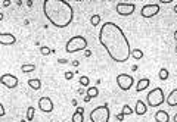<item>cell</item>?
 Returning <instances> with one entry per match:
<instances>
[{
    "mask_svg": "<svg viewBox=\"0 0 177 122\" xmlns=\"http://www.w3.org/2000/svg\"><path fill=\"white\" fill-rule=\"evenodd\" d=\"M146 110H148L146 103H145V102H142V100H137V102H136V109H134L136 115L142 116V115H145V113H146Z\"/></svg>",
    "mask_w": 177,
    "mask_h": 122,
    "instance_id": "cell-12",
    "label": "cell"
},
{
    "mask_svg": "<svg viewBox=\"0 0 177 122\" xmlns=\"http://www.w3.org/2000/svg\"><path fill=\"white\" fill-rule=\"evenodd\" d=\"M80 84H81L83 87H87L88 85V77H81V78H80Z\"/></svg>",
    "mask_w": 177,
    "mask_h": 122,
    "instance_id": "cell-26",
    "label": "cell"
},
{
    "mask_svg": "<svg viewBox=\"0 0 177 122\" xmlns=\"http://www.w3.org/2000/svg\"><path fill=\"white\" fill-rule=\"evenodd\" d=\"M117 118H118V119H120V121H123V119H124V115H123V113H121V115H118V116H117Z\"/></svg>",
    "mask_w": 177,
    "mask_h": 122,
    "instance_id": "cell-32",
    "label": "cell"
},
{
    "mask_svg": "<svg viewBox=\"0 0 177 122\" xmlns=\"http://www.w3.org/2000/svg\"><path fill=\"white\" fill-rule=\"evenodd\" d=\"M39 107L44 113H50L53 110V102H52V99L50 97H42L39 100Z\"/></svg>",
    "mask_w": 177,
    "mask_h": 122,
    "instance_id": "cell-10",
    "label": "cell"
},
{
    "mask_svg": "<svg viewBox=\"0 0 177 122\" xmlns=\"http://www.w3.org/2000/svg\"><path fill=\"white\" fill-rule=\"evenodd\" d=\"M117 13L121 16H129L136 10V4L134 3H118L117 4Z\"/></svg>",
    "mask_w": 177,
    "mask_h": 122,
    "instance_id": "cell-8",
    "label": "cell"
},
{
    "mask_svg": "<svg viewBox=\"0 0 177 122\" xmlns=\"http://www.w3.org/2000/svg\"><path fill=\"white\" fill-rule=\"evenodd\" d=\"M168 69H165V68H161L159 69V80L161 81H165V80H168Z\"/></svg>",
    "mask_w": 177,
    "mask_h": 122,
    "instance_id": "cell-19",
    "label": "cell"
},
{
    "mask_svg": "<svg viewBox=\"0 0 177 122\" xmlns=\"http://www.w3.org/2000/svg\"><path fill=\"white\" fill-rule=\"evenodd\" d=\"M87 96L90 97V99L97 97V96H99V90H97V87H88L87 88Z\"/></svg>",
    "mask_w": 177,
    "mask_h": 122,
    "instance_id": "cell-17",
    "label": "cell"
},
{
    "mask_svg": "<svg viewBox=\"0 0 177 122\" xmlns=\"http://www.w3.org/2000/svg\"><path fill=\"white\" fill-rule=\"evenodd\" d=\"M117 84H118V87H120L121 90L127 91V90H130V88L133 87L134 80H133L132 75H127V74H120V75L117 77Z\"/></svg>",
    "mask_w": 177,
    "mask_h": 122,
    "instance_id": "cell-6",
    "label": "cell"
},
{
    "mask_svg": "<svg viewBox=\"0 0 177 122\" xmlns=\"http://www.w3.org/2000/svg\"><path fill=\"white\" fill-rule=\"evenodd\" d=\"M90 24H91L93 27H97V25L100 24V15H91V18H90Z\"/></svg>",
    "mask_w": 177,
    "mask_h": 122,
    "instance_id": "cell-20",
    "label": "cell"
},
{
    "mask_svg": "<svg viewBox=\"0 0 177 122\" xmlns=\"http://www.w3.org/2000/svg\"><path fill=\"white\" fill-rule=\"evenodd\" d=\"M0 82L6 87V88H15L18 85V78L12 74H3L0 77Z\"/></svg>",
    "mask_w": 177,
    "mask_h": 122,
    "instance_id": "cell-9",
    "label": "cell"
},
{
    "mask_svg": "<svg viewBox=\"0 0 177 122\" xmlns=\"http://www.w3.org/2000/svg\"><path fill=\"white\" fill-rule=\"evenodd\" d=\"M164 102H165V96H164L162 88H159V87L151 90L146 96V106H149V107H158Z\"/></svg>",
    "mask_w": 177,
    "mask_h": 122,
    "instance_id": "cell-3",
    "label": "cell"
},
{
    "mask_svg": "<svg viewBox=\"0 0 177 122\" xmlns=\"http://www.w3.org/2000/svg\"><path fill=\"white\" fill-rule=\"evenodd\" d=\"M155 121L157 122H170V116L165 110H158L155 113Z\"/></svg>",
    "mask_w": 177,
    "mask_h": 122,
    "instance_id": "cell-15",
    "label": "cell"
},
{
    "mask_svg": "<svg viewBox=\"0 0 177 122\" xmlns=\"http://www.w3.org/2000/svg\"><path fill=\"white\" fill-rule=\"evenodd\" d=\"M90 54H91V52H90V50H86V56H87V57H88Z\"/></svg>",
    "mask_w": 177,
    "mask_h": 122,
    "instance_id": "cell-33",
    "label": "cell"
},
{
    "mask_svg": "<svg viewBox=\"0 0 177 122\" xmlns=\"http://www.w3.org/2000/svg\"><path fill=\"white\" fill-rule=\"evenodd\" d=\"M1 19H3V13H0V21H1Z\"/></svg>",
    "mask_w": 177,
    "mask_h": 122,
    "instance_id": "cell-37",
    "label": "cell"
},
{
    "mask_svg": "<svg viewBox=\"0 0 177 122\" xmlns=\"http://www.w3.org/2000/svg\"><path fill=\"white\" fill-rule=\"evenodd\" d=\"M40 52H42V54H43V56H47V54H50V53H52V49H50V47H46V46H43V47H40Z\"/></svg>",
    "mask_w": 177,
    "mask_h": 122,
    "instance_id": "cell-25",
    "label": "cell"
},
{
    "mask_svg": "<svg viewBox=\"0 0 177 122\" xmlns=\"http://www.w3.org/2000/svg\"><path fill=\"white\" fill-rule=\"evenodd\" d=\"M109 107L106 105L103 106H97L96 109H93L90 112V121L91 122H109Z\"/></svg>",
    "mask_w": 177,
    "mask_h": 122,
    "instance_id": "cell-5",
    "label": "cell"
},
{
    "mask_svg": "<svg viewBox=\"0 0 177 122\" xmlns=\"http://www.w3.org/2000/svg\"><path fill=\"white\" fill-rule=\"evenodd\" d=\"M16 43V38L10 33H0V44L3 46H13Z\"/></svg>",
    "mask_w": 177,
    "mask_h": 122,
    "instance_id": "cell-11",
    "label": "cell"
},
{
    "mask_svg": "<svg viewBox=\"0 0 177 122\" xmlns=\"http://www.w3.org/2000/svg\"><path fill=\"white\" fill-rule=\"evenodd\" d=\"M86 47H87V40L83 36H74L65 44L67 53H75V52H80V50H86Z\"/></svg>",
    "mask_w": 177,
    "mask_h": 122,
    "instance_id": "cell-4",
    "label": "cell"
},
{
    "mask_svg": "<svg viewBox=\"0 0 177 122\" xmlns=\"http://www.w3.org/2000/svg\"><path fill=\"white\" fill-rule=\"evenodd\" d=\"M174 40L177 41V30H176V31H174Z\"/></svg>",
    "mask_w": 177,
    "mask_h": 122,
    "instance_id": "cell-34",
    "label": "cell"
},
{
    "mask_svg": "<svg viewBox=\"0 0 177 122\" xmlns=\"http://www.w3.org/2000/svg\"><path fill=\"white\" fill-rule=\"evenodd\" d=\"M158 12H159V4H158V3L145 4V6L142 7V10H140V13H142L143 18H152V16L158 15Z\"/></svg>",
    "mask_w": 177,
    "mask_h": 122,
    "instance_id": "cell-7",
    "label": "cell"
},
{
    "mask_svg": "<svg viewBox=\"0 0 177 122\" xmlns=\"http://www.w3.org/2000/svg\"><path fill=\"white\" fill-rule=\"evenodd\" d=\"M67 62H68L67 59H59V63H67Z\"/></svg>",
    "mask_w": 177,
    "mask_h": 122,
    "instance_id": "cell-31",
    "label": "cell"
},
{
    "mask_svg": "<svg viewBox=\"0 0 177 122\" xmlns=\"http://www.w3.org/2000/svg\"><path fill=\"white\" fill-rule=\"evenodd\" d=\"M84 118H83V113H78V112H74L72 115V122H83Z\"/></svg>",
    "mask_w": 177,
    "mask_h": 122,
    "instance_id": "cell-22",
    "label": "cell"
},
{
    "mask_svg": "<svg viewBox=\"0 0 177 122\" xmlns=\"http://www.w3.org/2000/svg\"><path fill=\"white\" fill-rule=\"evenodd\" d=\"M75 112H78V113H83V112H84V109H83V107H77V110H75Z\"/></svg>",
    "mask_w": 177,
    "mask_h": 122,
    "instance_id": "cell-30",
    "label": "cell"
},
{
    "mask_svg": "<svg viewBox=\"0 0 177 122\" xmlns=\"http://www.w3.org/2000/svg\"><path fill=\"white\" fill-rule=\"evenodd\" d=\"M4 113H6V110H4V106L0 103V116H4Z\"/></svg>",
    "mask_w": 177,
    "mask_h": 122,
    "instance_id": "cell-28",
    "label": "cell"
},
{
    "mask_svg": "<svg viewBox=\"0 0 177 122\" xmlns=\"http://www.w3.org/2000/svg\"><path fill=\"white\" fill-rule=\"evenodd\" d=\"M99 41L114 62L124 63L132 56L130 43L127 40L124 31L114 22H105L100 27Z\"/></svg>",
    "mask_w": 177,
    "mask_h": 122,
    "instance_id": "cell-1",
    "label": "cell"
},
{
    "mask_svg": "<svg viewBox=\"0 0 177 122\" xmlns=\"http://www.w3.org/2000/svg\"><path fill=\"white\" fill-rule=\"evenodd\" d=\"M133 112H134V110H133L129 105H124V107H123V115H124V116H126V115H132Z\"/></svg>",
    "mask_w": 177,
    "mask_h": 122,
    "instance_id": "cell-24",
    "label": "cell"
},
{
    "mask_svg": "<svg viewBox=\"0 0 177 122\" xmlns=\"http://www.w3.org/2000/svg\"><path fill=\"white\" fill-rule=\"evenodd\" d=\"M43 12L47 21L56 28H65L74 19L72 6L65 0H44Z\"/></svg>",
    "mask_w": 177,
    "mask_h": 122,
    "instance_id": "cell-2",
    "label": "cell"
},
{
    "mask_svg": "<svg viewBox=\"0 0 177 122\" xmlns=\"http://www.w3.org/2000/svg\"><path fill=\"white\" fill-rule=\"evenodd\" d=\"M9 4H10V1H9V0H4V1H3V6H4V7H6V6H9Z\"/></svg>",
    "mask_w": 177,
    "mask_h": 122,
    "instance_id": "cell-29",
    "label": "cell"
},
{
    "mask_svg": "<svg viewBox=\"0 0 177 122\" xmlns=\"http://www.w3.org/2000/svg\"><path fill=\"white\" fill-rule=\"evenodd\" d=\"M173 10H174V12L177 13V4H174V9H173Z\"/></svg>",
    "mask_w": 177,
    "mask_h": 122,
    "instance_id": "cell-36",
    "label": "cell"
},
{
    "mask_svg": "<svg viewBox=\"0 0 177 122\" xmlns=\"http://www.w3.org/2000/svg\"><path fill=\"white\" fill-rule=\"evenodd\" d=\"M173 121H174V122H177V113H176V115H174V118H173Z\"/></svg>",
    "mask_w": 177,
    "mask_h": 122,
    "instance_id": "cell-35",
    "label": "cell"
},
{
    "mask_svg": "<svg viewBox=\"0 0 177 122\" xmlns=\"http://www.w3.org/2000/svg\"><path fill=\"white\" fill-rule=\"evenodd\" d=\"M33 119H34V107L30 106L27 110V121H33Z\"/></svg>",
    "mask_w": 177,
    "mask_h": 122,
    "instance_id": "cell-23",
    "label": "cell"
},
{
    "mask_svg": "<svg viewBox=\"0 0 177 122\" xmlns=\"http://www.w3.org/2000/svg\"><path fill=\"white\" fill-rule=\"evenodd\" d=\"M165 102H167V105H168L170 107H174V106H177V88L171 90V93L168 94V97L165 99Z\"/></svg>",
    "mask_w": 177,
    "mask_h": 122,
    "instance_id": "cell-13",
    "label": "cell"
},
{
    "mask_svg": "<svg viewBox=\"0 0 177 122\" xmlns=\"http://www.w3.org/2000/svg\"><path fill=\"white\" fill-rule=\"evenodd\" d=\"M28 85L33 90H40L42 88V81L39 78H31V80H28Z\"/></svg>",
    "mask_w": 177,
    "mask_h": 122,
    "instance_id": "cell-16",
    "label": "cell"
},
{
    "mask_svg": "<svg viewBox=\"0 0 177 122\" xmlns=\"http://www.w3.org/2000/svg\"><path fill=\"white\" fill-rule=\"evenodd\" d=\"M149 84H151V81H149L148 78H142V80H139L137 84H136V91H137V93H140V91L146 90V88L149 87Z\"/></svg>",
    "mask_w": 177,
    "mask_h": 122,
    "instance_id": "cell-14",
    "label": "cell"
},
{
    "mask_svg": "<svg viewBox=\"0 0 177 122\" xmlns=\"http://www.w3.org/2000/svg\"><path fill=\"white\" fill-rule=\"evenodd\" d=\"M132 56L136 59V60H139V59H142V57H143V52H142L140 49H136V50H133V52H132Z\"/></svg>",
    "mask_w": 177,
    "mask_h": 122,
    "instance_id": "cell-21",
    "label": "cell"
},
{
    "mask_svg": "<svg viewBox=\"0 0 177 122\" xmlns=\"http://www.w3.org/2000/svg\"><path fill=\"white\" fill-rule=\"evenodd\" d=\"M176 52H177V47H176Z\"/></svg>",
    "mask_w": 177,
    "mask_h": 122,
    "instance_id": "cell-38",
    "label": "cell"
},
{
    "mask_svg": "<svg viewBox=\"0 0 177 122\" xmlns=\"http://www.w3.org/2000/svg\"><path fill=\"white\" fill-rule=\"evenodd\" d=\"M21 71H22L24 74L33 72V71H36V65H33V63H30V65H22V66H21Z\"/></svg>",
    "mask_w": 177,
    "mask_h": 122,
    "instance_id": "cell-18",
    "label": "cell"
},
{
    "mask_svg": "<svg viewBox=\"0 0 177 122\" xmlns=\"http://www.w3.org/2000/svg\"><path fill=\"white\" fill-rule=\"evenodd\" d=\"M72 77H74L72 72H65V78H67V80H72Z\"/></svg>",
    "mask_w": 177,
    "mask_h": 122,
    "instance_id": "cell-27",
    "label": "cell"
}]
</instances>
